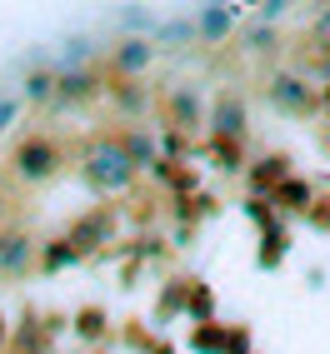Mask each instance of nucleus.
<instances>
[{
	"label": "nucleus",
	"mask_w": 330,
	"mask_h": 354,
	"mask_svg": "<svg viewBox=\"0 0 330 354\" xmlns=\"http://www.w3.org/2000/svg\"><path fill=\"white\" fill-rule=\"evenodd\" d=\"M40 245L26 225H0V285H15V279H26L31 270H40Z\"/></svg>",
	"instance_id": "obj_5"
},
{
	"label": "nucleus",
	"mask_w": 330,
	"mask_h": 354,
	"mask_svg": "<svg viewBox=\"0 0 330 354\" xmlns=\"http://www.w3.org/2000/svg\"><path fill=\"white\" fill-rule=\"evenodd\" d=\"M290 175H295V170H290V155H266V160H250V165H245V185H250L255 200H261V195L270 200Z\"/></svg>",
	"instance_id": "obj_10"
},
{
	"label": "nucleus",
	"mask_w": 330,
	"mask_h": 354,
	"mask_svg": "<svg viewBox=\"0 0 330 354\" xmlns=\"http://www.w3.org/2000/svg\"><path fill=\"white\" fill-rule=\"evenodd\" d=\"M10 344V329H6V315H0V349Z\"/></svg>",
	"instance_id": "obj_27"
},
{
	"label": "nucleus",
	"mask_w": 330,
	"mask_h": 354,
	"mask_svg": "<svg viewBox=\"0 0 330 354\" xmlns=\"http://www.w3.org/2000/svg\"><path fill=\"white\" fill-rule=\"evenodd\" d=\"M150 65H155V40H146V35H121L101 60L105 80H146Z\"/></svg>",
	"instance_id": "obj_6"
},
{
	"label": "nucleus",
	"mask_w": 330,
	"mask_h": 354,
	"mask_svg": "<svg viewBox=\"0 0 330 354\" xmlns=\"http://www.w3.org/2000/svg\"><path fill=\"white\" fill-rule=\"evenodd\" d=\"M210 135L216 140H250V105H245V95L241 90H216L210 95Z\"/></svg>",
	"instance_id": "obj_9"
},
{
	"label": "nucleus",
	"mask_w": 330,
	"mask_h": 354,
	"mask_svg": "<svg viewBox=\"0 0 330 354\" xmlns=\"http://www.w3.org/2000/svg\"><path fill=\"white\" fill-rule=\"evenodd\" d=\"M155 354H171V349H165V344H160V349H155Z\"/></svg>",
	"instance_id": "obj_29"
},
{
	"label": "nucleus",
	"mask_w": 330,
	"mask_h": 354,
	"mask_svg": "<svg viewBox=\"0 0 330 354\" xmlns=\"http://www.w3.org/2000/svg\"><path fill=\"white\" fill-rule=\"evenodd\" d=\"M290 250V234H286V225H280V220H270L266 225V234H261V265H280V254H286Z\"/></svg>",
	"instance_id": "obj_18"
},
{
	"label": "nucleus",
	"mask_w": 330,
	"mask_h": 354,
	"mask_svg": "<svg viewBox=\"0 0 330 354\" xmlns=\"http://www.w3.org/2000/svg\"><path fill=\"white\" fill-rule=\"evenodd\" d=\"M105 90H110V80H105L101 65H76V70L60 65V95H55V110H90V105L105 95Z\"/></svg>",
	"instance_id": "obj_8"
},
{
	"label": "nucleus",
	"mask_w": 330,
	"mask_h": 354,
	"mask_svg": "<svg viewBox=\"0 0 330 354\" xmlns=\"http://www.w3.org/2000/svg\"><path fill=\"white\" fill-rule=\"evenodd\" d=\"M155 180L165 185V190L185 195V200H191V195L200 190V175H196V170H191V165H185V160H175V155H165V160L155 165Z\"/></svg>",
	"instance_id": "obj_14"
},
{
	"label": "nucleus",
	"mask_w": 330,
	"mask_h": 354,
	"mask_svg": "<svg viewBox=\"0 0 330 354\" xmlns=\"http://www.w3.org/2000/svg\"><path fill=\"white\" fill-rule=\"evenodd\" d=\"M311 225L315 230H330V200H315L311 205Z\"/></svg>",
	"instance_id": "obj_25"
},
{
	"label": "nucleus",
	"mask_w": 330,
	"mask_h": 354,
	"mask_svg": "<svg viewBox=\"0 0 330 354\" xmlns=\"http://www.w3.org/2000/svg\"><path fill=\"white\" fill-rule=\"evenodd\" d=\"M76 324H80V335H85V339H101V335H105V315H101V310H85Z\"/></svg>",
	"instance_id": "obj_23"
},
{
	"label": "nucleus",
	"mask_w": 330,
	"mask_h": 354,
	"mask_svg": "<svg viewBox=\"0 0 330 354\" xmlns=\"http://www.w3.org/2000/svg\"><path fill=\"white\" fill-rule=\"evenodd\" d=\"M185 310H191L200 324H210V310H216V304H210V290L200 285V279H191V285H185Z\"/></svg>",
	"instance_id": "obj_21"
},
{
	"label": "nucleus",
	"mask_w": 330,
	"mask_h": 354,
	"mask_svg": "<svg viewBox=\"0 0 330 354\" xmlns=\"http://www.w3.org/2000/svg\"><path fill=\"white\" fill-rule=\"evenodd\" d=\"M76 250H70V240H65V234H60V240H51V245H45L40 250V274H60V270H70V265H76Z\"/></svg>",
	"instance_id": "obj_17"
},
{
	"label": "nucleus",
	"mask_w": 330,
	"mask_h": 354,
	"mask_svg": "<svg viewBox=\"0 0 330 354\" xmlns=\"http://www.w3.org/2000/svg\"><path fill=\"white\" fill-rule=\"evenodd\" d=\"M160 120H165L171 135L191 140V135L210 130V105L196 95L191 85H175V90H165V95H160Z\"/></svg>",
	"instance_id": "obj_4"
},
{
	"label": "nucleus",
	"mask_w": 330,
	"mask_h": 354,
	"mask_svg": "<svg viewBox=\"0 0 330 354\" xmlns=\"http://www.w3.org/2000/svg\"><path fill=\"white\" fill-rule=\"evenodd\" d=\"M270 205H275V215H311L315 190H311V180H305V175H290V180L270 195Z\"/></svg>",
	"instance_id": "obj_11"
},
{
	"label": "nucleus",
	"mask_w": 330,
	"mask_h": 354,
	"mask_svg": "<svg viewBox=\"0 0 330 354\" xmlns=\"http://www.w3.org/2000/svg\"><path fill=\"white\" fill-rule=\"evenodd\" d=\"M55 95H60V65H35L26 75V85H20L26 105H55Z\"/></svg>",
	"instance_id": "obj_12"
},
{
	"label": "nucleus",
	"mask_w": 330,
	"mask_h": 354,
	"mask_svg": "<svg viewBox=\"0 0 330 354\" xmlns=\"http://www.w3.org/2000/svg\"><path fill=\"white\" fill-rule=\"evenodd\" d=\"M121 140H125V150H130V160L140 165V170H155V165H160V155H155V135H150L146 125H125Z\"/></svg>",
	"instance_id": "obj_16"
},
{
	"label": "nucleus",
	"mask_w": 330,
	"mask_h": 354,
	"mask_svg": "<svg viewBox=\"0 0 330 354\" xmlns=\"http://www.w3.org/2000/svg\"><path fill=\"white\" fill-rule=\"evenodd\" d=\"M6 165H10V180H15V185L40 190V185H51V180L65 170V145H60L51 130H26V135H15Z\"/></svg>",
	"instance_id": "obj_2"
},
{
	"label": "nucleus",
	"mask_w": 330,
	"mask_h": 354,
	"mask_svg": "<svg viewBox=\"0 0 330 354\" xmlns=\"http://www.w3.org/2000/svg\"><path fill=\"white\" fill-rule=\"evenodd\" d=\"M320 95H325V115H330V85H320Z\"/></svg>",
	"instance_id": "obj_28"
},
{
	"label": "nucleus",
	"mask_w": 330,
	"mask_h": 354,
	"mask_svg": "<svg viewBox=\"0 0 330 354\" xmlns=\"http://www.w3.org/2000/svg\"><path fill=\"white\" fill-rule=\"evenodd\" d=\"M125 26H146V30H150V26H155V15H150V10H140V6H130V10H125Z\"/></svg>",
	"instance_id": "obj_26"
},
{
	"label": "nucleus",
	"mask_w": 330,
	"mask_h": 354,
	"mask_svg": "<svg viewBox=\"0 0 330 354\" xmlns=\"http://www.w3.org/2000/svg\"><path fill=\"white\" fill-rule=\"evenodd\" d=\"M311 40H315V45H325V50H330V6H325V10L315 15V26H311Z\"/></svg>",
	"instance_id": "obj_24"
},
{
	"label": "nucleus",
	"mask_w": 330,
	"mask_h": 354,
	"mask_svg": "<svg viewBox=\"0 0 330 354\" xmlns=\"http://www.w3.org/2000/svg\"><path fill=\"white\" fill-rule=\"evenodd\" d=\"M196 349H205V354H225L230 349V329H220V324H196V339H191Z\"/></svg>",
	"instance_id": "obj_20"
},
{
	"label": "nucleus",
	"mask_w": 330,
	"mask_h": 354,
	"mask_svg": "<svg viewBox=\"0 0 330 354\" xmlns=\"http://www.w3.org/2000/svg\"><path fill=\"white\" fill-rule=\"evenodd\" d=\"M110 105H115V115H125V120H135V115H146V105H150V95H146V85L140 80H110Z\"/></svg>",
	"instance_id": "obj_15"
},
{
	"label": "nucleus",
	"mask_w": 330,
	"mask_h": 354,
	"mask_svg": "<svg viewBox=\"0 0 330 354\" xmlns=\"http://www.w3.org/2000/svg\"><path fill=\"white\" fill-rule=\"evenodd\" d=\"M210 140V160L225 165V170H245V145L241 140H216V135H205Z\"/></svg>",
	"instance_id": "obj_19"
},
{
	"label": "nucleus",
	"mask_w": 330,
	"mask_h": 354,
	"mask_svg": "<svg viewBox=\"0 0 330 354\" xmlns=\"http://www.w3.org/2000/svg\"><path fill=\"white\" fill-rule=\"evenodd\" d=\"M20 110H26V100H20V95H0V135L15 125V115H20Z\"/></svg>",
	"instance_id": "obj_22"
},
{
	"label": "nucleus",
	"mask_w": 330,
	"mask_h": 354,
	"mask_svg": "<svg viewBox=\"0 0 330 354\" xmlns=\"http://www.w3.org/2000/svg\"><path fill=\"white\" fill-rule=\"evenodd\" d=\"M115 230H121V215H115L110 205H96V209H85L80 220H70L65 240H70V250H76L80 259H90V254H101L115 240Z\"/></svg>",
	"instance_id": "obj_7"
},
{
	"label": "nucleus",
	"mask_w": 330,
	"mask_h": 354,
	"mask_svg": "<svg viewBox=\"0 0 330 354\" xmlns=\"http://www.w3.org/2000/svg\"><path fill=\"white\" fill-rule=\"evenodd\" d=\"M196 26H200V45H225V40L235 35V10L216 0V6H205V10H200Z\"/></svg>",
	"instance_id": "obj_13"
},
{
	"label": "nucleus",
	"mask_w": 330,
	"mask_h": 354,
	"mask_svg": "<svg viewBox=\"0 0 330 354\" xmlns=\"http://www.w3.org/2000/svg\"><path fill=\"white\" fill-rule=\"evenodd\" d=\"M80 180H85L96 195H125V190H135L140 165L130 160L121 130H96V135L80 145Z\"/></svg>",
	"instance_id": "obj_1"
},
{
	"label": "nucleus",
	"mask_w": 330,
	"mask_h": 354,
	"mask_svg": "<svg viewBox=\"0 0 330 354\" xmlns=\"http://www.w3.org/2000/svg\"><path fill=\"white\" fill-rule=\"evenodd\" d=\"M261 95L275 115H286V120H315V115H325V95H320V85L311 75H300L295 65L286 70H270L266 85H261Z\"/></svg>",
	"instance_id": "obj_3"
}]
</instances>
